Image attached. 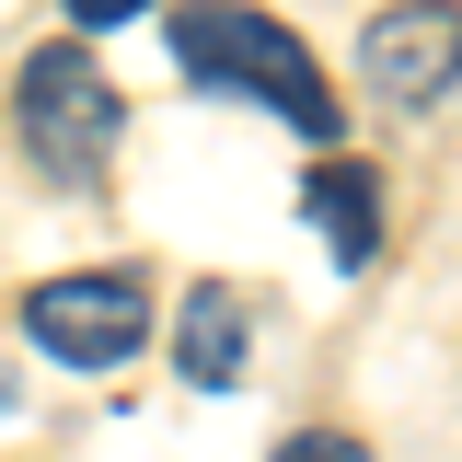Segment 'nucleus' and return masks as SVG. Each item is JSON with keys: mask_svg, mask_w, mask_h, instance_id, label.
I'll list each match as a JSON object with an SVG mask.
<instances>
[{"mask_svg": "<svg viewBox=\"0 0 462 462\" xmlns=\"http://www.w3.org/2000/svg\"><path fill=\"white\" fill-rule=\"evenodd\" d=\"M23 336L58 370H127L151 336V278L139 266H69V278L23 289Z\"/></svg>", "mask_w": 462, "mask_h": 462, "instance_id": "7ed1b4c3", "label": "nucleus"}, {"mask_svg": "<svg viewBox=\"0 0 462 462\" xmlns=\"http://www.w3.org/2000/svg\"><path fill=\"white\" fill-rule=\"evenodd\" d=\"M58 12H69V35H105V23H139L151 0H58Z\"/></svg>", "mask_w": 462, "mask_h": 462, "instance_id": "6e6552de", "label": "nucleus"}, {"mask_svg": "<svg viewBox=\"0 0 462 462\" xmlns=\"http://www.w3.org/2000/svg\"><path fill=\"white\" fill-rule=\"evenodd\" d=\"M266 462H370V439H346V428H300V439H278Z\"/></svg>", "mask_w": 462, "mask_h": 462, "instance_id": "0eeeda50", "label": "nucleus"}, {"mask_svg": "<svg viewBox=\"0 0 462 462\" xmlns=\"http://www.w3.org/2000/svg\"><path fill=\"white\" fill-rule=\"evenodd\" d=\"M173 370H185L197 393H231V382L254 370V312L231 300V278L185 289V312H173Z\"/></svg>", "mask_w": 462, "mask_h": 462, "instance_id": "423d86ee", "label": "nucleus"}, {"mask_svg": "<svg viewBox=\"0 0 462 462\" xmlns=\"http://www.w3.org/2000/svg\"><path fill=\"white\" fill-rule=\"evenodd\" d=\"M300 220L336 243L346 278H358V266H382V173L358 162V151H312V173H300Z\"/></svg>", "mask_w": 462, "mask_h": 462, "instance_id": "39448f33", "label": "nucleus"}, {"mask_svg": "<svg viewBox=\"0 0 462 462\" xmlns=\"http://www.w3.org/2000/svg\"><path fill=\"white\" fill-rule=\"evenodd\" d=\"M358 81L382 93V105H439L462 81V0H393V12H370V35H358Z\"/></svg>", "mask_w": 462, "mask_h": 462, "instance_id": "20e7f679", "label": "nucleus"}, {"mask_svg": "<svg viewBox=\"0 0 462 462\" xmlns=\"http://www.w3.org/2000/svg\"><path fill=\"white\" fill-rule=\"evenodd\" d=\"M12 116H23V151L47 185H93L116 162V139H127V105H116V81L93 69L81 35H58V47L23 58V81H12Z\"/></svg>", "mask_w": 462, "mask_h": 462, "instance_id": "f03ea898", "label": "nucleus"}, {"mask_svg": "<svg viewBox=\"0 0 462 462\" xmlns=\"http://www.w3.org/2000/svg\"><path fill=\"white\" fill-rule=\"evenodd\" d=\"M173 69H185L197 93H243V105L289 116L312 151L346 139V105H336V81H324V58L300 47L278 12H254V0H197V12H173Z\"/></svg>", "mask_w": 462, "mask_h": 462, "instance_id": "f257e3e1", "label": "nucleus"}, {"mask_svg": "<svg viewBox=\"0 0 462 462\" xmlns=\"http://www.w3.org/2000/svg\"><path fill=\"white\" fill-rule=\"evenodd\" d=\"M0 404H12V370H0Z\"/></svg>", "mask_w": 462, "mask_h": 462, "instance_id": "1a4fd4ad", "label": "nucleus"}]
</instances>
